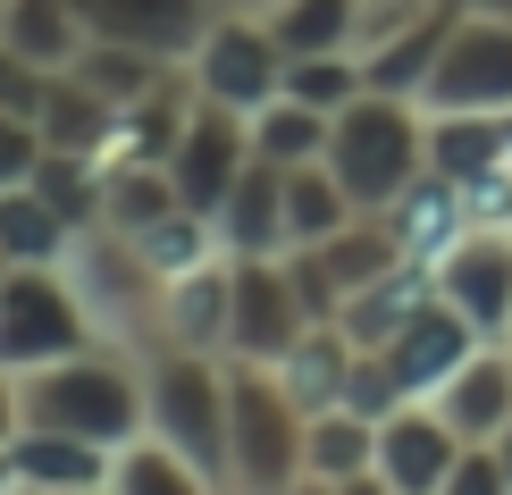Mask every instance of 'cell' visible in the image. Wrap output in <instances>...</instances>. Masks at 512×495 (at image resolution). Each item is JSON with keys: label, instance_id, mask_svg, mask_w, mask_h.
Segmentation results:
<instances>
[{"label": "cell", "instance_id": "cell-41", "mask_svg": "<svg viewBox=\"0 0 512 495\" xmlns=\"http://www.w3.org/2000/svg\"><path fill=\"white\" fill-rule=\"evenodd\" d=\"M0 269H9V252H0Z\"/></svg>", "mask_w": 512, "mask_h": 495}, {"label": "cell", "instance_id": "cell-23", "mask_svg": "<svg viewBox=\"0 0 512 495\" xmlns=\"http://www.w3.org/2000/svg\"><path fill=\"white\" fill-rule=\"evenodd\" d=\"M76 76L93 84L101 101H143V93H160L168 76H185L177 59H160V51H143V42H110V34H84V51H76Z\"/></svg>", "mask_w": 512, "mask_h": 495}, {"label": "cell", "instance_id": "cell-35", "mask_svg": "<svg viewBox=\"0 0 512 495\" xmlns=\"http://www.w3.org/2000/svg\"><path fill=\"white\" fill-rule=\"evenodd\" d=\"M42 152H51V143H42V126H34V118H17V110H0V193L26 185L34 168H42Z\"/></svg>", "mask_w": 512, "mask_h": 495}, {"label": "cell", "instance_id": "cell-7", "mask_svg": "<svg viewBox=\"0 0 512 495\" xmlns=\"http://www.w3.org/2000/svg\"><path fill=\"white\" fill-rule=\"evenodd\" d=\"M185 76H194L202 101H227V110H269L277 93H286V51H277L269 17H236L219 9L210 17V34L194 42V59H185Z\"/></svg>", "mask_w": 512, "mask_h": 495}, {"label": "cell", "instance_id": "cell-4", "mask_svg": "<svg viewBox=\"0 0 512 495\" xmlns=\"http://www.w3.org/2000/svg\"><path fill=\"white\" fill-rule=\"evenodd\" d=\"M143 403H152V428L202 470L210 495H236L227 487V353L152 344L143 353Z\"/></svg>", "mask_w": 512, "mask_h": 495}, {"label": "cell", "instance_id": "cell-1", "mask_svg": "<svg viewBox=\"0 0 512 495\" xmlns=\"http://www.w3.org/2000/svg\"><path fill=\"white\" fill-rule=\"evenodd\" d=\"M17 386H26V428H68V437H93V445H126L135 428H152L143 361L101 336L42 361V370H17Z\"/></svg>", "mask_w": 512, "mask_h": 495}, {"label": "cell", "instance_id": "cell-43", "mask_svg": "<svg viewBox=\"0 0 512 495\" xmlns=\"http://www.w3.org/2000/svg\"><path fill=\"white\" fill-rule=\"evenodd\" d=\"M0 9H9V0H0Z\"/></svg>", "mask_w": 512, "mask_h": 495}, {"label": "cell", "instance_id": "cell-30", "mask_svg": "<svg viewBox=\"0 0 512 495\" xmlns=\"http://www.w3.org/2000/svg\"><path fill=\"white\" fill-rule=\"evenodd\" d=\"M328 110H311V101L277 93L269 110H252V152L277 160V168H303V160H328Z\"/></svg>", "mask_w": 512, "mask_h": 495}, {"label": "cell", "instance_id": "cell-10", "mask_svg": "<svg viewBox=\"0 0 512 495\" xmlns=\"http://www.w3.org/2000/svg\"><path fill=\"white\" fill-rule=\"evenodd\" d=\"M454 420L437 412L429 395H403L387 420H378V487L387 495H445V479H454Z\"/></svg>", "mask_w": 512, "mask_h": 495}, {"label": "cell", "instance_id": "cell-22", "mask_svg": "<svg viewBox=\"0 0 512 495\" xmlns=\"http://www.w3.org/2000/svg\"><path fill=\"white\" fill-rule=\"evenodd\" d=\"M454 0H445V9H429L420 17V26H403V34H387L378 42V51H361V68H370V84L378 93H429V76H437V59H445V42H454Z\"/></svg>", "mask_w": 512, "mask_h": 495}, {"label": "cell", "instance_id": "cell-16", "mask_svg": "<svg viewBox=\"0 0 512 495\" xmlns=\"http://www.w3.org/2000/svg\"><path fill=\"white\" fill-rule=\"evenodd\" d=\"M387 219H395V235H403V261L437 269L445 252L471 235V202H462V185L445 177V168H420V177L387 202Z\"/></svg>", "mask_w": 512, "mask_h": 495}, {"label": "cell", "instance_id": "cell-29", "mask_svg": "<svg viewBox=\"0 0 512 495\" xmlns=\"http://www.w3.org/2000/svg\"><path fill=\"white\" fill-rule=\"evenodd\" d=\"M68 244H76V227L42 202L34 177L0 193V252H9V261H68Z\"/></svg>", "mask_w": 512, "mask_h": 495}, {"label": "cell", "instance_id": "cell-6", "mask_svg": "<svg viewBox=\"0 0 512 495\" xmlns=\"http://www.w3.org/2000/svg\"><path fill=\"white\" fill-rule=\"evenodd\" d=\"M93 344V319L76 303V277L59 261H9L0 269V361L42 370V361Z\"/></svg>", "mask_w": 512, "mask_h": 495}, {"label": "cell", "instance_id": "cell-25", "mask_svg": "<svg viewBox=\"0 0 512 495\" xmlns=\"http://www.w3.org/2000/svg\"><path fill=\"white\" fill-rule=\"evenodd\" d=\"M429 286H437L429 269H420V261H403V269H387V277H378V286L345 294V311H336V328H345L353 344H370V353H378V344H387V336L403 328V319L420 311V294H429Z\"/></svg>", "mask_w": 512, "mask_h": 495}, {"label": "cell", "instance_id": "cell-9", "mask_svg": "<svg viewBox=\"0 0 512 495\" xmlns=\"http://www.w3.org/2000/svg\"><path fill=\"white\" fill-rule=\"evenodd\" d=\"M420 110H512V17H454Z\"/></svg>", "mask_w": 512, "mask_h": 495}, {"label": "cell", "instance_id": "cell-28", "mask_svg": "<svg viewBox=\"0 0 512 495\" xmlns=\"http://www.w3.org/2000/svg\"><path fill=\"white\" fill-rule=\"evenodd\" d=\"M0 42L42 59V68H76L84 17H76V0H9V9H0Z\"/></svg>", "mask_w": 512, "mask_h": 495}, {"label": "cell", "instance_id": "cell-12", "mask_svg": "<svg viewBox=\"0 0 512 495\" xmlns=\"http://www.w3.org/2000/svg\"><path fill=\"white\" fill-rule=\"evenodd\" d=\"M303 328H311V311H303V294H294V277H286V252H252V261H236V319H227V353L277 361Z\"/></svg>", "mask_w": 512, "mask_h": 495}, {"label": "cell", "instance_id": "cell-38", "mask_svg": "<svg viewBox=\"0 0 512 495\" xmlns=\"http://www.w3.org/2000/svg\"><path fill=\"white\" fill-rule=\"evenodd\" d=\"M454 9H471V17H512V0H454Z\"/></svg>", "mask_w": 512, "mask_h": 495}, {"label": "cell", "instance_id": "cell-18", "mask_svg": "<svg viewBox=\"0 0 512 495\" xmlns=\"http://www.w3.org/2000/svg\"><path fill=\"white\" fill-rule=\"evenodd\" d=\"M210 227H219V244L236 252V261H252V252H286V168L252 152L244 177L227 185V202L210 210Z\"/></svg>", "mask_w": 512, "mask_h": 495}, {"label": "cell", "instance_id": "cell-27", "mask_svg": "<svg viewBox=\"0 0 512 495\" xmlns=\"http://www.w3.org/2000/svg\"><path fill=\"white\" fill-rule=\"evenodd\" d=\"M353 193H345V177H336L328 160H303V168H286V252L294 244H328L336 227L353 219Z\"/></svg>", "mask_w": 512, "mask_h": 495}, {"label": "cell", "instance_id": "cell-5", "mask_svg": "<svg viewBox=\"0 0 512 495\" xmlns=\"http://www.w3.org/2000/svg\"><path fill=\"white\" fill-rule=\"evenodd\" d=\"M76 277V303L84 319H93V336L101 344H126V353H152V344H168V319H160V294H168V277L135 252V235H118V227H76V244H68V261H59Z\"/></svg>", "mask_w": 512, "mask_h": 495}, {"label": "cell", "instance_id": "cell-32", "mask_svg": "<svg viewBox=\"0 0 512 495\" xmlns=\"http://www.w3.org/2000/svg\"><path fill=\"white\" fill-rule=\"evenodd\" d=\"M101 135H110V101H101L76 68H59L51 101H42V143H51V152H93L101 160Z\"/></svg>", "mask_w": 512, "mask_h": 495}, {"label": "cell", "instance_id": "cell-26", "mask_svg": "<svg viewBox=\"0 0 512 495\" xmlns=\"http://www.w3.org/2000/svg\"><path fill=\"white\" fill-rule=\"evenodd\" d=\"M168 210H185L177 177H168V160H118V168H110V185H101V227L143 235V227H160Z\"/></svg>", "mask_w": 512, "mask_h": 495}, {"label": "cell", "instance_id": "cell-14", "mask_svg": "<svg viewBox=\"0 0 512 495\" xmlns=\"http://www.w3.org/2000/svg\"><path fill=\"white\" fill-rule=\"evenodd\" d=\"M76 17H84V34H110V42H143V51H160V59H194V42L210 34V0H76Z\"/></svg>", "mask_w": 512, "mask_h": 495}, {"label": "cell", "instance_id": "cell-15", "mask_svg": "<svg viewBox=\"0 0 512 495\" xmlns=\"http://www.w3.org/2000/svg\"><path fill=\"white\" fill-rule=\"evenodd\" d=\"M160 319H168V344H194V353H227V319H236V252H210L202 269L168 277Z\"/></svg>", "mask_w": 512, "mask_h": 495}, {"label": "cell", "instance_id": "cell-17", "mask_svg": "<svg viewBox=\"0 0 512 495\" xmlns=\"http://www.w3.org/2000/svg\"><path fill=\"white\" fill-rule=\"evenodd\" d=\"M17 487L34 495H110V445L68 437V428H17Z\"/></svg>", "mask_w": 512, "mask_h": 495}, {"label": "cell", "instance_id": "cell-33", "mask_svg": "<svg viewBox=\"0 0 512 495\" xmlns=\"http://www.w3.org/2000/svg\"><path fill=\"white\" fill-rule=\"evenodd\" d=\"M34 185H42V202H51L68 227H101V185H110V168H101L93 152H42Z\"/></svg>", "mask_w": 512, "mask_h": 495}, {"label": "cell", "instance_id": "cell-8", "mask_svg": "<svg viewBox=\"0 0 512 495\" xmlns=\"http://www.w3.org/2000/svg\"><path fill=\"white\" fill-rule=\"evenodd\" d=\"M244 160H252V118L194 93V101H185L177 143H168V177H177L185 210H202V219H210V210L227 202V185L244 177Z\"/></svg>", "mask_w": 512, "mask_h": 495}, {"label": "cell", "instance_id": "cell-37", "mask_svg": "<svg viewBox=\"0 0 512 495\" xmlns=\"http://www.w3.org/2000/svg\"><path fill=\"white\" fill-rule=\"evenodd\" d=\"M210 9H236V17H269L277 0H210Z\"/></svg>", "mask_w": 512, "mask_h": 495}, {"label": "cell", "instance_id": "cell-21", "mask_svg": "<svg viewBox=\"0 0 512 495\" xmlns=\"http://www.w3.org/2000/svg\"><path fill=\"white\" fill-rule=\"evenodd\" d=\"M361 344L336 328V319H319V328H303L277 353V378H286V395L303 403V412H328V403H345V370H353Z\"/></svg>", "mask_w": 512, "mask_h": 495}, {"label": "cell", "instance_id": "cell-2", "mask_svg": "<svg viewBox=\"0 0 512 495\" xmlns=\"http://www.w3.org/2000/svg\"><path fill=\"white\" fill-rule=\"evenodd\" d=\"M303 428H311V412L286 395L277 361L227 353V487L236 495L303 487Z\"/></svg>", "mask_w": 512, "mask_h": 495}, {"label": "cell", "instance_id": "cell-20", "mask_svg": "<svg viewBox=\"0 0 512 495\" xmlns=\"http://www.w3.org/2000/svg\"><path fill=\"white\" fill-rule=\"evenodd\" d=\"M303 487H378V420H361L353 403H328L303 428Z\"/></svg>", "mask_w": 512, "mask_h": 495}, {"label": "cell", "instance_id": "cell-19", "mask_svg": "<svg viewBox=\"0 0 512 495\" xmlns=\"http://www.w3.org/2000/svg\"><path fill=\"white\" fill-rule=\"evenodd\" d=\"M429 403L454 420V437H462V445H471V437H504V428H512V344L487 336V344H479V353L437 386Z\"/></svg>", "mask_w": 512, "mask_h": 495}, {"label": "cell", "instance_id": "cell-31", "mask_svg": "<svg viewBox=\"0 0 512 495\" xmlns=\"http://www.w3.org/2000/svg\"><path fill=\"white\" fill-rule=\"evenodd\" d=\"M353 26H361V0H277V9H269V34H277L286 59L353 51Z\"/></svg>", "mask_w": 512, "mask_h": 495}, {"label": "cell", "instance_id": "cell-3", "mask_svg": "<svg viewBox=\"0 0 512 495\" xmlns=\"http://www.w3.org/2000/svg\"><path fill=\"white\" fill-rule=\"evenodd\" d=\"M328 168L345 177V193L361 210H387L403 185L429 168V110H420L412 93H361L336 110L328 126Z\"/></svg>", "mask_w": 512, "mask_h": 495}, {"label": "cell", "instance_id": "cell-36", "mask_svg": "<svg viewBox=\"0 0 512 495\" xmlns=\"http://www.w3.org/2000/svg\"><path fill=\"white\" fill-rule=\"evenodd\" d=\"M26 428V386H17V370L0 361V437H17Z\"/></svg>", "mask_w": 512, "mask_h": 495}, {"label": "cell", "instance_id": "cell-42", "mask_svg": "<svg viewBox=\"0 0 512 495\" xmlns=\"http://www.w3.org/2000/svg\"><path fill=\"white\" fill-rule=\"evenodd\" d=\"M504 160H512V143H504Z\"/></svg>", "mask_w": 512, "mask_h": 495}, {"label": "cell", "instance_id": "cell-34", "mask_svg": "<svg viewBox=\"0 0 512 495\" xmlns=\"http://www.w3.org/2000/svg\"><path fill=\"white\" fill-rule=\"evenodd\" d=\"M51 76H59V68H42V59H26V51H9V42H0V110H17V118H34V126H42Z\"/></svg>", "mask_w": 512, "mask_h": 495}, {"label": "cell", "instance_id": "cell-24", "mask_svg": "<svg viewBox=\"0 0 512 495\" xmlns=\"http://www.w3.org/2000/svg\"><path fill=\"white\" fill-rule=\"evenodd\" d=\"M110 495H210V487L160 428H135L126 445H110Z\"/></svg>", "mask_w": 512, "mask_h": 495}, {"label": "cell", "instance_id": "cell-11", "mask_svg": "<svg viewBox=\"0 0 512 495\" xmlns=\"http://www.w3.org/2000/svg\"><path fill=\"white\" fill-rule=\"evenodd\" d=\"M429 277H437V294L471 319L479 336L512 344V227H471Z\"/></svg>", "mask_w": 512, "mask_h": 495}, {"label": "cell", "instance_id": "cell-39", "mask_svg": "<svg viewBox=\"0 0 512 495\" xmlns=\"http://www.w3.org/2000/svg\"><path fill=\"white\" fill-rule=\"evenodd\" d=\"M0 487H17V454H9V437H0Z\"/></svg>", "mask_w": 512, "mask_h": 495}, {"label": "cell", "instance_id": "cell-13", "mask_svg": "<svg viewBox=\"0 0 512 495\" xmlns=\"http://www.w3.org/2000/svg\"><path fill=\"white\" fill-rule=\"evenodd\" d=\"M479 344H487V336H479L471 319H462V311H454V303H445V294L429 286V294H420V311L403 319V328H395L387 344H378V353L395 361V378H403V395H437V386L454 378L462 361L479 353Z\"/></svg>", "mask_w": 512, "mask_h": 495}, {"label": "cell", "instance_id": "cell-40", "mask_svg": "<svg viewBox=\"0 0 512 495\" xmlns=\"http://www.w3.org/2000/svg\"><path fill=\"white\" fill-rule=\"evenodd\" d=\"M496 454H504V479H512V428H504V437H496Z\"/></svg>", "mask_w": 512, "mask_h": 495}]
</instances>
